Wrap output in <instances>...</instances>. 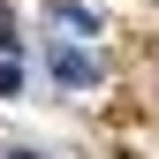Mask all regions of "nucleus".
<instances>
[{
  "label": "nucleus",
  "instance_id": "4",
  "mask_svg": "<svg viewBox=\"0 0 159 159\" xmlns=\"http://www.w3.org/2000/svg\"><path fill=\"white\" fill-rule=\"evenodd\" d=\"M15 159H38V152H15Z\"/></svg>",
  "mask_w": 159,
  "mask_h": 159
},
{
  "label": "nucleus",
  "instance_id": "3",
  "mask_svg": "<svg viewBox=\"0 0 159 159\" xmlns=\"http://www.w3.org/2000/svg\"><path fill=\"white\" fill-rule=\"evenodd\" d=\"M15 84H23V68H15V61H8V53H0V98H8Z\"/></svg>",
  "mask_w": 159,
  "mask_h": 159
},
{
  "label": "nucleus",
  "instance_id": "2",
  "mask_svg": "<svg viewBox=\"0 0 159 159\" xmlns=\"http://www.w3.org/2000/svg\"><path fill=\"white\" fill-rule=\"evenodd\" d=\"M53 23H68V30H98V15L76 8V0H53Z\"/></svg>",
  "mask_w": 159,
  "mask_h": 159
},
{
  "label": "nucleus",
  "instance_id": "1",
  "mask_svg": "<svg viewBox=\"0 0 159 159\" xmlns=\"http://www.w3.org/2000/svg\"><path fill=\"white\" fill-rule=\"evenodd\" d=\"M53 76H61V84H98V61H91V53H61V46H53Z\"/></svg>",
  "mask_w": 159,
  "mask_h": 159
}]
</instances>
